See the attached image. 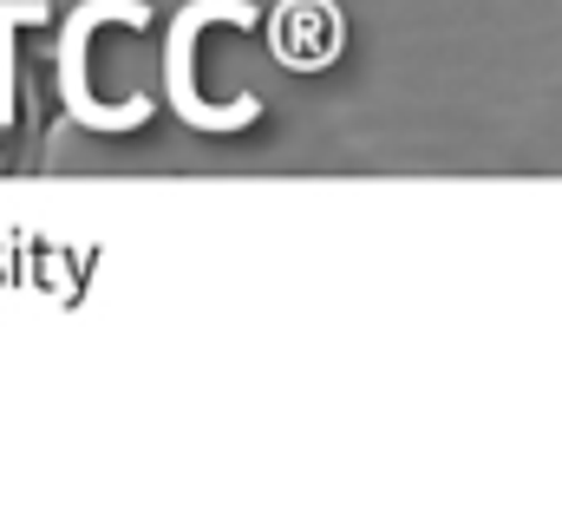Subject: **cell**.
I'll use <instances>...</instances> for the list:
<instances>
[{"instance_id":"6da1fadb","label":"cell","mask_w":562,"mask_h":516,"mask_svg":"<svg viewBox=\"0 0 562 516\" xmlns=\"http://www.w3.org/2000/svg\"><path fill=\"white\" fill-rule=\"evenodd\" d=\"M269 46L288 72H327L347 46V13L340 0H281L269 13Z\"/></svg>"}]
</instances>
